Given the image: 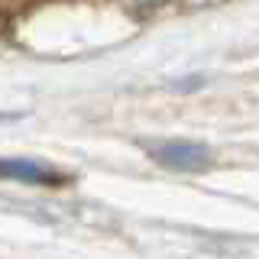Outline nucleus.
<instances>
[{
	"mask_svg": "<svg viewBox=\"0 0 259 259\" xmlns=\"http://www.w3.org/2000/svg\"><path fill=\"white\" fill-rule=\"evenodd\" d=\"M0 178L23 185H59L62 175L52 172L49 165H39L32 159H0Z\"/></svg>",
	"mask_w": 259,
	"mask_h": 259,
	"instance_id": "nucleus-2",
	"label": "nucleus"
},
{
	"mask_svg": "<svg viewBox=\"0 0 259 259\" xmlns=\"http://www.w3.org/2000/svg\"><path fill=\"white\" fill-rule=\"evenodd\" d=\"M149 156L165 168H175V172H201V168L210 165V152L207 146L191 143V140H165V143H152Z\"/></svg>",
	"mask_w": 259,
	"mask_h": 259,
	"instance_id": "nucleus-1",
	"label": "nucleus"
}]
</instances>
